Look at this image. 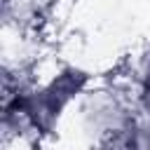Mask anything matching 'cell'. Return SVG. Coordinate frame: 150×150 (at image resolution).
<instances>
[{"instance_id": "6da1fadb", "label": "cell", "mask_w": 150, "mask_h": 150, "mask_svg": "<svg viewBox=\"0 0 150 150\" xmlns=\"http://www.w3.org/2000/svg\"><path fill=\"white\" fill-rule=\"evenodd\" d=\"M145 101L150 105V70H148V80H145Z\"/></svg>"}]
</instances>
